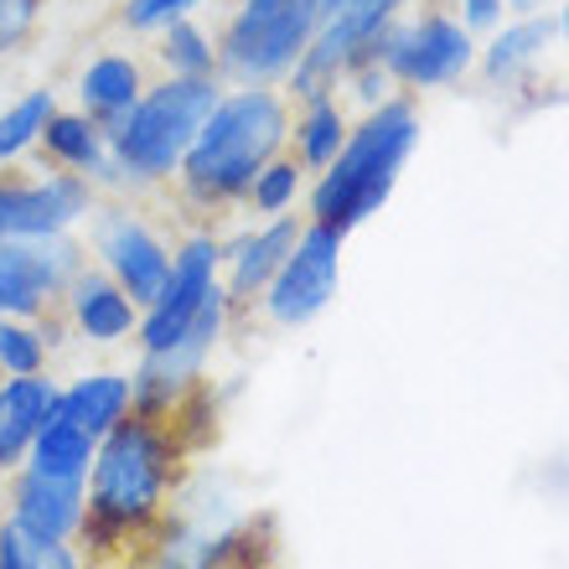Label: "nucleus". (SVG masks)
I'll return each instance as SVG.
<instances>
[{"label":"nucleus","mask_w":569,"mask_h":569,"mask_svg":"<svg viewBox=\"0 0 569 569\" xmlns=\"http://www.w3.org/2000/svg\"><path fill=\"white\" fill-rule=\"evenodd\" d=\"M177 477V440L156 415H124L93 450V487L83 533L99 543L130 539L146 523H156L166 492Z\"/></svg>","instance_id":"nucleus-1"},{"label":"nucleus","mask_w":569,"mask_h":569,"mask_svg":"<svg viewBox=\"0 0 569 569\" xmlns=\"http://www.w3.org/2000/svg\"><path fill=\"white\" fill-rule=\"evenodd\" d=\"M284 130V104L270 89H243L233 99H218L208 124L197 130V140L181 156V181L192 202H233L254 187V177L274 161Z\"/></svg>","instance_id":"nucleus-2"},{"label":"nucleus","mask_w":569,"mask_h":569,"mask_svg":"<svg viewBox=\"0 0 569 569\" xmlns=\"http://www.w3.org/2000/svg\"><path fill=\"white\" fill-rule=\"evenodd\" d=\"M420 140V120L409 104H383L378 114L362 120V130L352 140H342V150L331 156L327 177L316 187L311 208L316 223L347 233L352 223H362L368 212L383 208V197L399 181V166Z\"/></svg>","instance_id":"nucleus-3"},{"label":"nucleus","mask_w":569,"mask_h":569,"mask_svg":"<svg viewBox=\"0 0 569 569\" xmlns=\"http://www.w3.org/2000/svg\"><path fill=\"white\" fill-rule=\"evenodd\" d=\"M212 109H218V83L212 78H166L161 89L140 93L136 109L109 130L114 171L140 181L171 177Z\"/></svg>","instance_id":"nucleus-4"},{"label":"nucleus","mask_w":569,"mask_h":569,"mask_svg":"<svg viewBox=\"0 0 569 569\" xmlns=\"http://www.w3.org/2000/svg\"><path fill=\"white\" fill-rule=\"evenodd\" d=\"M316 27H321L316 0H243V11L223 31L218 62L239 83L264 89V83H274V78L296 68L300 52L311 47Z\"/></svg>","instance_id":"nucleus-5"},{"label":"nucleus","mask_w":569,"mask_h":569,"mask_svg":"<svg viewBox=\"0 0 569 569\" xmlns=\"http://www.w3.org/2000/svg\"><path fill=\"white\" fill-rule=\"evenodd\" d=\"M337 254H342V233L327 223L306 228L296 239V249L284 254L280 274L264 290L270 316L280 327H300V321L327 311V300L337 296Z\"/></svg>","instance_id":"nucleus-6"},{"label":"nucleus","mask_w":569,"mask_h":569,"mask_svg":"<svg viewBox=\"0 0 569 569\" xmlns=\"http://www.w3.org/2000/svg\"><path fill=\"white\" fill-rule=\"evenodd\" d=\"M218 259H223V249H218L208 233L187 239L181 254H171V274H166L161 296L150 300L146 327H140L146 352H166V347L202 316V306H208L212 290H218Z\"/></svg>","instance_id":"nucleus-7"},{"label":"nucleus","mask_w":569,"mask_h":569,"mask_svg":"<svg viewBox=\"0 0 569 569\" xmlns=\"http://www.w3.org/2000/svg\"><path fill=\"white\" fill-rule=\"evenodd\" d=\"M89 212V177L58 171L47 181H0V243L52 239Z\"/></svg>","instance_id":"nucleus-8"},{"label":"nucleus","mask_w":569,"mask_h":569,"mask_svg":"<svg viewBox=\"0 0 569 569\" xmlns=\"http://www.w3.org/2000/svg\"><path fill=\"white\" fill-rule=\"evenodd\" d=\"M93 249L104 259L109 280L120 284L136 306H150V300L161 296L166 274H171V254H166V243L156 239L140 218H130V212H104L99 228H93Z\"/></svg>","instance_id":"nucleus-9"},{"label":"nucleus","mask_w":569,"mask_h":569,"mask_svg":"<svg viewBox=\"0 0 569 569\" xmlns=\"http://www.w3.org/2000/svg\"><path fill=\"white\" fill-rule=\"evenodd\" d=\"M466 62H471V37L446 16H430L420 27L383 37V68L393 78H405V83H420V89L461 78Z\"/></svg>","instance_id":"nucleus-10"},{"label":"nucleus","mask_w":569,"mask_h":569,"mask_svg":"<svg viewBox=\"0 0 569 569\" xmlns=\"http://www.w3.org/2000/svg\"><path fill=\"white\" fill-rule=\"evenodd\" d=\"M83 512H89V497L78 477H47L27 466L11 487V523L42 533V539H73L83 528Z\"/></svg>","instance_id":"nucleus-11"},{"label":"nucleus","mask_w":569,"mask_h":569,"mask_svg":"<svg viewBox=\"0 0 569 569\" xmlns=\"http://www.w3.org/2000/svg\"><path fill=\"white\" fill-rule=\"evenodd\" d=\"M136 409V383L120 373H93V378H78L73 389L58 393V420L89 430L93 440H104L114 425Z\"/></svg>","instance_id":"nucleus-12"},{"label":"nucleus","mask_w":569,"mask_h":569,"mask_svg":"<svg viewBox=\"0 0 569 569\" xmlns=\"http://www.w3.org/2000/svg\"><path fill=\"white\" fill-rule=\"evenodd\" d=\"M68 300H73L78 331L93 337V342H120V337H130V327H136V300L124 296L109 274L78 270L73 280H68Z\"/></svg>","instance_id":"nucleus-13"},{"label":"nucleus","mask_w":569,"mask_h":569,"mask_svg":"<svg viewBox=\"0 0 569 569\" xmlns=\"http://www.w3.org/2000/svg\"><path fill=\"white\" fill-rule=\"evenodd\" d=\"M78 93H83V114H89L93 124H104V136L114 130V124L136 109V99L146 89H140V68L136 58H120V52H109V58H93L89 68H83V83H78Z\"/></svg>","instance_id":"nucleus-14"},{"label":"nucleus","mask_w":569,"mask_h":569,"mask_svg":"<svg viewBox=\"0 0 569 569\" xmlns=\"http://www.w3.org/2000/svg\"><path fill=\"white\" fill-rule=\"evenodd\" d=\"M290 249H296V228L290 223H270V228H259V233H249V239L228 254L233 259V270H228V300L243 306V300L264 296Z\"/></svg>","instance_id":"nucleus-15"},{"label":"nucleus","mask_w":569,"mask_h":569,"mask_svg":"<svg viewBox=\"0 0 569 569\" xmlns=\"http://www.w3.org/2000/svg\"><path fill=\"white\" fill-rule=\"evenodd\" d=\"M42 146L47 156L58 166H68V171H78V177H99V171H114V161H109V136L104 124H93L89 114H52L42 130Z\"/></svg>","instance_id":"nucleus-16"},{"label":"nucleus","mask_w":569,"mask_h":569,"mask_svg":"<svg viewBox=\"0 0 569 569\" xmlns=\"http://www.w3.org/2000/svg\"><path fill=\"white\" fill-rule=\"evenodd\" d=\"M93 450H99V440H93L89 430H78V425L68 420H52L42 425V430L31 435V446H27V461L37 466V471H47V477H89V466H93Z\"/></svg>","instance_id":"nucleus-17"},{"label":"nucleus","mask_w":569,"mask_h":569,"mask_svg":"<svg viewBox=\"0 0 569 569\" xmlns=\"http://www.w3.org/2000/svg\"><path fill=\"white\" fill-rule=\"evenodd\" d=\"M58 383L52 378H42V373H27V378H11V383H0V409H6V420L16 425V430L27 435H37L52 415H58Z\"/></svg>","instance_id":"nucleus-18"},{"label":"nucleus","mask_w":569,"mask_h":569,"mask_svg":"<svg viewBox=\"0 0 569 569\" xmlns=\"http://www.w3.org/2000/svg\"><path fill=\"white\" fill-rule=\"evenodd\" d=\"M0 569H83V565L68 549V539H42V533H27L21 523L6 518V528H0Z\"/></svg>","instance_id":"nucleus-19"},{"label":"nucleus","mask_w":569,"mask_h":569,"mask_svg":"<svg viewBox=\"0 0 569 569\" xmlns=\"http://www.w3.org/2000/svg\"><path fill=\"white\" fill-rule=\"evenodd\" d=\"M58 114V104H52V93L37 89L27 93V99H16L6 114H0V161H16V156H27L37 140H42L47 120Z\"/></svg>","instance_id":"nucleus-20"},{"label":"nucleus","mask_w":569,"mask_h":569,"mask_svg":"<svg viewBox=\"0 0 569 569\" xmlns=\"http://www.w3.org/2000/svg\"><path fill=\"white\" fill-rule=\"evenodd\" d=\"M161 62L171 68V78H212L218 47H212L187 16H177V21L161 27Z\"/></svg>","instance_id":"nucleus-21"},{"label":"nucleus","mask_w":569,"mask_h":569,"mask_svg":"<svg viewBox=\"0 0 569 569\" xmlns=\"http://www.w3.org/2000/svg\"><path fill=\"white\" fill-rule=\"evenodd\" d=\"M549 37H555V21H518V27H508L492 42V52H487V68H492V78H518L528 62H533L543 47H549Z\"/></svg>","instance_id":"nucleus-22"},{"label":"nucleus","mask_w":569,"mask_h":569,"mask_svg":"<svg viewBox=\"0 0 569 569\" xmlns=\"http://www.w3.org/2000/svg\"><path fill=\"white\" fill-rule=\"evenodd\" d=\"M296 140H300V161L316 166V171H327L331 156L342 150V109L331 104L327 93H321V99H311V109H306V120H300Z\"/></svg>","instance_id":"nucleus-23"},{"label":"nucleus","mask_w":569,"mask_h":569,"mask_svg":"<svg viewBox=\"0 0 569 569\" xmlns=\"http://www.w3.org/2000/svg\"><path fill=\"white\" fill-rule=\"evenodd\" d=\"M42 362H47L42 331L27 327L21 316H0V373L27 378V373H42Z\"/></svg>","instance_id":"nucleus-24"},{"label":"nucleus","mask_w":569,"mask_h":569,"mask_svg":"<svg viewBox=\"0 0 569 569\" xmlns=\"http://www.w3.org/2000/svg\"><path fill=\"white\" fill-rule=\"evenodd\" d=\"M300 192V171L296 161H270L264 171L254 177V187H249V197H254L259 212H284L290 202H296Z\"/></svg>","instance_id":"nucleus-25"},{"label":"nucleus","mask_w":569,"mask_h":569,"mask_svg":"<svg viewBox=\"0 0 569 569\" xmlns=\"http://www.w3.org/2000/svg\"><path fill=\"white\" fill-rule=\"evenodd\" d=\"M42 21V0H0V58H11Z\"/></svg>","instance_id":"nucleus-26"},{"label":"nucleus","mask_w":569,"mask_h":569,"mask_svg":"<svg viewBox=\"0 0 569 569\" xmlns=\"http://www.w3.org/2000/svg\"><path fill=\"white\" fill-rule=\"evenodd\" d=\"M197 0H130L124 6V21L136 31H156V27H166V21H177V16H187Z\"/></svg>","instance_id":"nucleus-27"},{"label":"nucleus","mask_w":569,"mask_h":569,"mask_svg":"<svg viewBox=\"0 0 569 569\" xmlns=\"http://www.w3.org/2000/svg\"><path fill=\"white\" fill-rule=\"evenodd\" d=\"M393 6H405V0H316L321 21L327 16H378V21H389Z\"/></svg>","instance_id":"nucleus-28"},{"label":"nucleus","mask_w":569,"mask_h":569,"mask_svg":"<svg viewBox=\"0 0 569 569\" xmlns=\"http://www.w3.org/2000/svg\"><path fill=\"white\" fill-rule=\"evenodd\" d=\"M461 6H466V21H471V27H492L497 11H502V0H461Z\"/></svg>","instance_id":"nucleus-29"},{"label":"nucleus","mask_w":569,"mask_h":569,"mask_svg":"<svg viewBox=\"0 0 569 569\" xmlns=\"http://www.w3.org/2000/svg\"><path fill=\"white\" fill-rule=\"evenodd\" d=\"M559 27H565V42H569V0H565V16H559Z\"/></svg>","instance_id":"nucleus-30"},{"label":"nucleus","mask_w":569,"mask_h":569,"mask_svg":"<svg viewBox=\"0 0 569 569\" xmlns=\"http://www.w3.org/2000/svg\"><path fill=\"white\" fill-rule=\"evenodd\" d=\"M0 420H6V409H0Z\"/></svg>","instance_id":"nucleus-31"},{"label":"nucleus","mask_w":569,"mask_h":569,"mask_svg":"<svg viewBox=\"0 0 569 569\" xmlns=\"http://www.w3.org/2000/svg\"><path fill=\"white\" fill-rule=\"evenodd\" d=\"M518 6H528V0H518Z\"/></svg>","instance_id":"nucleus-32"}]
</instances>
